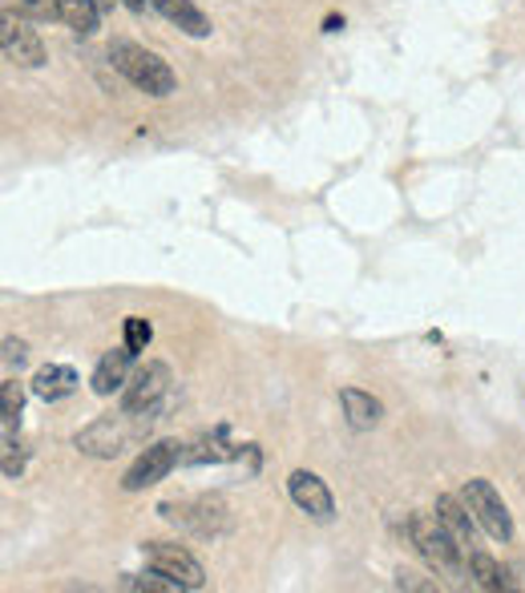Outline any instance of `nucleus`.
Segmentation results:
<instances>
[{"mask_svg": "<svg viewBox=\"0 0 525 593\" xmlns=\"http://www.w3.org/2000/svg\"><path fill=\"white\" fill-rule=\"evenodd\" d=\"M0 49H4V61L21 65V69H41L45 65V45H41L37 29L29 25L25 13H4L0 21Z\"/></svg>", "mask_w": 525, "mask_h": 593, "instance_id": "6e6552de", "label": "nucleus"}, {"mask_svg": "<svg viewBox=\"0 0 525 593\" xmlns=\"http://www.w3.org/2000/svg\"><path fill=\"white\" fill-rule=\"evenodd\" d=\"M110 65L130 81V86L142 89V93H150V98H170L178 89L175 69H170L158 53L142 49L134 41H118V45H110Z\"/></svg>", "mask_w": 525, "mask_h": 593, "instance_id": "f257e3e1", "label": "nucleus"}, {"mask_svg": "<svg viewBox=\"0 0 525 593\" xmlns=\"http://www.w3.org/2000/svg\"><path fill=\"white\" fill-rule=\"evenodd\" d=\"M142 557H146V566L158 569L163 578H170L178 590H202L206 585V569L199 566V557L182 549L175 541H146L142 545Z\"/></svg>", "mask_w": 525, "mask_h": 593, "instance_id": "20e7f679", "label": "nucleus"}, {"mask_svg": "<svg viewBox=\"0 0 525 593\" xmlns=\"http://www.w3.org/2000/svg\"><path fill=\"white\" fill-rule=\"evenodd\" d=\"M25 359H29V351L21 339H4V363H9V368H21Z\"/></svg>", "mask_w": 525, "mask_h": 593, "instance_id": "4be33fe9", "label": "nucleus"}, {"mask_svg": "<svg viewBox=\"0 0 525 593\" xmlns=\"http://www.w3.org/2000/svg\"><path fill=\"white\" fill-rule=\"evenodd\" d=\"M163 521L178 525V529H190L199 537H219L226 529V508L223 501H211V496H187V501H163L158 505Z\"/></svg>", "mask_w": 525, "mask_h": 593, "instance_id": "39448f33", "label": "nucleus"}, {"mask_svg": "<svg viewBox=\"0 0 525 593\" xmlns=\"http://www.w3.org/2000/svg\"><path fill=\"white\" fill-rule=\"evenodd\" d=\"M182 452H187V445H178V440H158V445H150L125 469L122 489L125 493H142V489L166 481V477L175 472V465H182Z\"/></svg>", "mask_w": 525, "mask_h": 593, "instance_id": "423d86ee", "label": "nucleus"}, {"mask_svg": "<svg viewBox=\"0 0 525 593\" xmlns=\"http://www.w3.org/2000/svg\"><path fill=\"white\" fill-rule=\"evenodd\" d=\"M150 339H154L150 323L138 320V315H134V320H125V347H130L134 356H138V351H146V347H150Z\"/></svg>", "mask_w": 525, "mask_h": 593, "instance_id": "aec40b11", "label": "nucleus"}, {"mask_svg": "<svg viewBox=\"0 0 525 593\" xmlns=\"http://www.w3.org/2000/svg\"><path fill=\"white\" fill-rule=\"evenodd\" d=\"M339 404H344V412H348V424L351 428H376L380 424V416H384V404L376 400V395L360 392V388H344L339 392Z\"/></svg>", "mask_w": 525, "mask_h": 593, "instance_id": "dca6fc26", "label": "nucleus"}, {"mask_svg": "<svg viewBox=\"0 0 525 593\" xmlns=\"http://www.w3.org/2000/svg\"><path fill=\"white\" fill-rule=\"evenodd\" d=\"M16 13H25L29 21H49V16H57V4L53 0H16Z\"/></svg>", "mask_w": 525, "mask_h": 593, "instance_id": "412c9836", "label": "nucleus"}, {"mask_svg": "<svg viewBox=\"0 0 525 593\" xmlns=\"http://www.w3.org/2000/svg\"><path fill=\"white\" fill-rule=\"evenodd\" d=\"M465 505H469V513L477 517V525L493 537V541H510L513 537V521H510V508H505V501H501V493L493 489L489 481H469L461 489Z\"/></svg>", "mask_w": 525, "mask_h": 593, "instance_id": "0eeeda50", "label": "nucleus"}, {"mask_svg": "<svg viewBox=\"0 0 525 593\" xmlns=\"http://www.w3.org/2000/svg\"><path fill=\"white\" fill-rule=\"evenodd\" d=\"M469 578H473L481 590H510L505 569H501L489 553H481V549H469Z\"/></svg>", "mask_w": 525, "mask_h": 593, "instance_id": "f3484780", "label": "nucleus"}, {"mask_svg": "<svg viewBox=\"0 0 525 593\" xmlns=\"http://www.w3.org/2000/svg\"><path fill=\"white\" fill-rule=\"evenodd\" d=\"M122 590H138V593H170V590H178L175 581L170 578H163L158 569H150V573H142V578H134V573H125L122 581H118Z\"/></svg>", "mask_w": 525, "mask_h": 593, "instance_id": "6ab92c4d", "label": "nucleus"}, {"mask_svg": "<svg viewBox=\"0 0 525 593\" xmlns=\"http://www.w3.org/2000/svg\"><path fill=\"white\" fill-rule=\"evenodd\" d=\"M437 521L445 525V529L457 537V541L465 545V549H473V513H469V505H465V496H449V493H440L437 496Z\"/></svg>", "mask_w": 525, "mask_h": 593, "instance_id": "f8f14e48", "label": "nucleus"}, {"mask_svg": "<svg viewBox=\"0 0 525 593\" xmlns=\"http://www.w3.org/2000/svg\"><path fill=\"white\" fill-rule=\"evenodd\" d=\"M57 4V21L69 25L77 37H93L101 25V4L98 0H53Z\"/></svg>", "mask_w": 525, "mask_h": 593, "instance_id": "4468645a", "label": "nucleus"}, {"mask_svg": "<svg viewBox=\"0 0 525 593\" xmlns=\"http://www.w3.org/2000/svg\"><path fill=\"white\" fill-rule=\"evenodd\" d=\"M170 392V368H166L163 359H150V363H142L122 388V412L125 416H154L158 404L166 400Z\"/></svg>", "mask_w": 525, "mask_h": 593, "instance_id": "7ed1b4c3", "label": "nucleus"}, {"mask_svg": "<svg viewBox=\"0 0 525 593\" xmlns=\"http://www.w3.org/2000/svg\"><path fill=\"white\" fill-rule=\"evenodd\" d=\"M122 4L130 13H146V9H150V0H122Z\"/></svg>", "mask_w": 525, "mask_h": 593, "instance_id": "5701e85b", "label": "nucleus"}, {"mask_svg": "<svg viewBox=\"0 0 525 593\" xmlns=\"http://www.w3.org/2000/svg\"><path fill=\"white\" fill-rule=\"evenodd\" d=\"M0 404H4V440H13L16 424H21V409H25V392L16 380L0 383Z\"/></svg>", "mask_w": 525, "mask_h": 593, "instance_id": "a211bd4d", "label": "nucleus"}, {"mask_svg": "<svg viewBox=\"0 0 525 593\" xmlns=\"http://www.w3.org/2000/svg\"><path fill=\"white\" fill-rule=\"evenodd\" d=\"M74 388H77V371L69 368V363H49V368H41L37 376H33V395L49 400V404L74 395Z\"/></svg>", "mask_w": 525, "mask_h": 593, "instance_id": "2eb2a0df", "label": "nucleus"}, {"mask_svg": "<svg viewBox=\"0 0 525 593\" xmlns=\"http://www.w3.org/2000/svg\"><path fill=\"white\" fill-rule=\"evenodd\" d=\"M154 13H163L170 25H178L187 37H211V21L190 4V0H150Z\"/></svg>", "mask_w": 525, "mask_h": 593, "instance_id": "ddd939ff", "label": "nucleus"}, {"mask_svg": "<svg viewBox=\"0 0 525 593\" xmlns=\"http://www.w3.org/2000/svg\"><path fill=\"white\" fill-rule=\"evenodd\" d=\"M288 493L291 501L308 513L312 521H332V513H336V501H332V493H327V484L315 477V472L308 469H295L288 477Z\"/></svg>", "mask_w": 525, "mask_h": 593, "instance_id": "9d476101", "label": "nucleus"}, {"mask_svg": "<svg viewBox=\"0 0 525 593\" xmlns=\"http://www.w3.org/2000/svg\"><path fill=\"white\" fill-rule=\"evenodd\" d=\"M130 359H134V351L130 347H113V351H105V356L98 359V368H93V376H89V388L98 395H113L118 388H125V380H130Z\"/></svg>", "mask_w": 525, "mask_h": 593, "instance_id": "9b49d317", "label": "nucleus"}, {"mask_svg": "<svg viewBox=\"0 0 525 593\" xmlns=\"http://www.w3.org/2000/svg\"><path fill=\"white\" fill-rule=\"evenodd\" d=\"M409 537H413L416 553L425 557L428 569H437V573H449V578H461L465 569V545L453 537L445 525L437 521V513L428 517V513H413L409 517Z\"/></svg>", "mask_w": 525, "mask_h": 593, "instance_id": "f03ea898", "label": "nucleus"}, {"mask_svg": "<svg viewBox=\"0 0 525 593\" xmlns=\"http://www.w3.org/2000/svg\"><path fill=\"white\" fill-rule=\"evenodd\" d=\"M122 416H101V421H93L86 433H77L74 445L81 448L86 457H101V460L118 457V452L125 448V440H130V428H125Z\"/></svg>", "mask_w": 525, "mask_h": 593, "instance_id": "1a4fd4ad", "label": "nucleus"}]
</instances>
